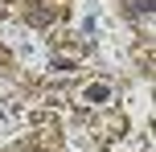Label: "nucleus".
Wrapping results in <instances>:
<instances>
[{
	"label": "nucleus",
	"instance_id": "nucleus-1",
	"mask_svg": "<svg viewBox=\"0 0 156 152\" xmlns=\"http://www.w3.org/2000/svg\"><path fill=\"white\" fill-rule=\"evenodd\" d=\"M107 99H111V87H103V82H94L86 90V103H107Z\"/></svg>",
	"mask_w": 156,
	"mask_h": 152
}]
</instances>
